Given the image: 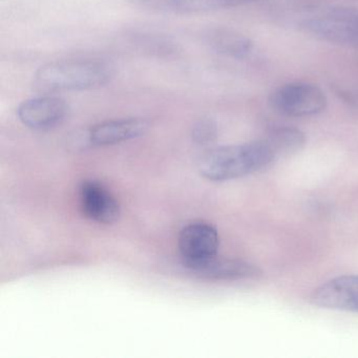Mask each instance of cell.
Masks as SVG:
<instances>
[{"mask_svg":"<svg viewBox=\"0 0 358 358\" xmlns=\"http://www.w3.org/2000/svg\"><path fill=\"white\" fill-rule=\"evenodd\" d=\"M301 28L320 41L358 49V9L331 8L303 20Z\"/></svg>","mask_w":358,"mask_h":358,"instance_id":"4","label":"cell"},{"mask_svg":"<svg viewBox=\"0 0 358 358\" xmlns=\"http://www.w3.org/2000/svg\"><path fill=\"white\" fill-rule=\"evenodd\" d=\"M150 129V122L142 118L115 119L94 125L87 131L92 145H114L141 137Z\"/></svg>","mask_w":358,"mask_h":358,"instance_id":"8","label":"cell"},{"mask_svg":"<svg viewBox=\"0 0 358 358\" xmlns=\"http://www.w3.org/2000/svg\"><path fill=\"white\" fill-rule=\"evenodd\" d=\"M272 110L292 118L315 116L326 110L328 99L318 85L305 81L285 83L269 96Z\"/></svg>","mask_w":358,"mask_h":358,"instance_id":"3","label":"cell"},{"mask_svg":"<svg viewBox=\"0 0 358 358\" xmlns=\"http://www.w3.org/2000/svg\"><path fill=\"white\" fill-rule=\"evenodd\" d=\"M68 104L56 96L26 100L17 110L18 118L29 129L45 131L62 123L68 115Z\"/></svg>","mask_w":358,"mask_h":358,"instance_id":"6","label":"cell"},{"mask_svg":"<svg viewBox=\"0 0 358 358\" xmlns=\"http://www.w3.org/2000/svg\"><path fill=\"white\" fill-rule=\"evenodd\" d=\"M275 158L265 140L221 146L202 157L199 171L210 181H229L257 173Z\"/></svg>","mask_w":358,"mask_h":358,"instance_id":"1","label":"cell"},{"mask_svg":"<svg viewBox=\"0 0 358 358\" xmlns=\"http://www.w3.org/2000/svg\"><path fill=\"white\" fill-rule=\"evenodd\" d=\"M339 96L348 103L358 106V89L339 91Z\"/></svg>","mask_w":358,"mask_h":358,"instance_id":"15","label":"cell"},{"mask_svg":"<svg viewBox=\"0 0 358 358\" xmlns=\"http://www.w3.org/2000/svg\"><path fill=\"white\" fill-rule=\"evenodd\" d=\"M136 3L150 9L173 13H201L231 9L259 3L263 0H135Z\"/></svg>","mask_w":358,"mask_h":358,"instance_id":"10","label":"cell"},{"mask_svg":"<svg viewBox=\"0 0 358 358\" xmlns=\"http://www.w3.org/2000/svg\"><path fill=\"white\" fill-rule=\"evenodd\" d=\"M275 157L295 154L306 144V136L301 129L292 127H274L265 138Z\"/></svg>","mask_w":358,"mask_h":358,"instance_id":"13","label":"cell"},{"mask_svg":"<svg viewBox=\"0 0 358 358\" xmlns=\"http://www.w3.org/2000/svg\"><path fill=\"white\" fill-rule=\"evenodd\" d=\"M79 192L81 208L87 217L101 224H112L118 220L120 206L101 184L96 181L83 182Z\"/></svg>","mask_w":358,"mask_h":358,"instance_id":"9","label":"cell"},{"mask_svg":"<svg viewBox=\"0 0 358 358\" xmlns=\"http://www.w3.org/2000/svg\"><path fill=\"white\" fill-rule=\"evenodd\" d=\"M192 139L200 145L213 143L217 136V123L210 118H202L192 127Z\"/></svg>","mask_w":358,"mask_h":358,"instance_id":"14","label":"cell"},{"mask_svg":"<svg viewBox=\"0 0 358 358\" xmlns=\"http://www.w3.org/2000/svg\"><path fill=\"white\" fill-rule=\"evenodd\" d=\"M207 278L215 280H238V278H255L259 274L255 266L238 259H220L215 257L196 269L192 270Z\"/></svg>","mask_w":358,"mask_h":358,"instance_id":"12","label":"cell"},{"mask_svg":"<svg viewBox=\"0 0 358 358\" xmlns=\"http://www.w3.org/2000/svg\"><path fill=\"white\" fill-rule=\"evenodd\" d=\"M219 245L217 229L204 222L188 224L180 232V255L192 271L217 257Z\"/></svg>","mask_w":358,"mask_h":358,"instance_id":"5","label":"cell"},{"mask_svg":"<svg viewBox=\"0 0 358 358\" xmlns=\"http://www.w3.org/2000/svg\"><path fill=\"white\" fill-rule=\"evenodd\" d=\"M205 37L211 49L234 59H245L252 53L255 48L253 41L249 37L230 29H213Z\"/></svg>","mask_w":358,"mask_h":358,"instance_id":"11","label":"cell"},{"mask_svg":"<svg viewBox=\"0 0 358 358\" xmlns=\"http://www.w3.org/2000/svg\"><path fill=\"white\" fill-rule=\"evenodd\" d=\"M113 76L114 69L102 60H58L37 71L34 85L39 91L47 93L87 91L103 87Z\"/></svg>","mask_w":358,"mask_h":358,"instance_id":"2","label":"cell"},{"mask_svg":"<svg viewBox=\"0 0 358 358\" xmlns=\"http://www.w3.org/2000/svg\"><path fill=\"white\" fill-rule=\"evenodd\" d=\"M312 303L326 309L358 313V275L332 278L312 293Z\"/></svg>","mask_w":358,"mask_h":358,"instance_id":"7","label":"cell"}]
</instances>
